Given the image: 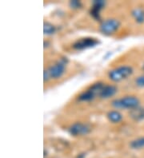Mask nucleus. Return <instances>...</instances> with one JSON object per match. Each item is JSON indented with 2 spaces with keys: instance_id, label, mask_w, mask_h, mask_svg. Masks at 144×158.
<instances>
[{
  "instance_id": "16",
  "label": "nucleus",
  "mask_w": 144,
  "mask_h": 158,
  "mask_svg": "<svg viewBox=\"0 0 144 158\" xmlns=\"http://www.w3.org/2000/svg\"><path fill=\"white\" fill-rule=\"evenodd\" d=\"M135 84L138 87H144V75L137 77L135 79Z\"/></svg>"
},
{
  "instance_id": "8",
  "label": "nucleus",
  "mask_w": 144,
  "mask_h": 158,
  "mask_svg": "<svg viewBox=\"0 0 144 158\" xmlns=\"http://www.w3.org/2000/svg\"><path fill=\"white\" fill-rule=\"evenodd\" d=\"M118 92L117 87L114 85H105L99 94V98L103 99L111 98Z\"/></svg>"
},
{
  "instance_id": "14",
  "label": "nucleus",
  "mask_w": 144,
  "mask_h": 158,
  "mask_svg": "<svg viewBox=\"0 0 144 158\" xmlns=\"http://www.w3.org/2000/svg\"><path fill=\"white\" fill-rule=\"evenodd\" d=\"M56 32V27L50 23H44L43 24V33L46 35H54Z\"/></svg>"
},
{
  "instance_id": "9",
  "label": "nucleus",
  "mask_w": 144,
  "mask_h": 158,
  "mask_svg": "<svg viewBox=\"0 0 144 158\" xmlns=\"http://www.w3.org/2000/svg\"><path fill=\"white\" fill-rule=\"evenodd\" d=\"M130 116L135 122H142L144 120V108L138 106L130 111Z\"/></svg>"
},
{
  "instance_id": "2",
  "label": "nucleus",
  "mask_w": 144,
  "mask_h": 158,
  "mask_svg": "<svg viewBox=\"0 0 144 158\" xmlns=\"http://www.w3.org/2000/svg\"><path fill=\"white\" fill-rule=\"evenodd\" d=\"M133 72H134V69L131 66H120L110 70L108 73V77L112 81L119 82L132 75Z\"/></svg>"
},
{
  "instance_id": "5",
  "label": "nucleus",
  "mask_w": 144,
  "mask_h": 158,
  "mask_svg": "<svg viewBox=\"0 0 144 158\" xmlns=\"http://www.w3.org/2000/svg\"><path fill=\"white\" fill-rule=\"evenodd\" d=\"M98 44H99V41L97 39L86 37V38H83V39L77 40L72 45V47L76 50H83L86 49L94 48Z\"/></svg>"
},
{
  "instance_id": "17",
  "label": "nucleus",
  "mask_w": 144,
  "mask_h": 158,
  "mask_svg": "<svg viewBox=\"0 0 144 158\" xmlns=\"http://www.w3.org/2000/svg\"><path fill=\"white\" fill-rule=\"evenodd\" d=\"M50 78H51V77H50V73H49L47 69H44V72H43V81H44V82L48 81Z\"/></svg>"
},
{
  "instance_id": "12",
  "label": "nucleus",
  "mask_w": 144,
  "mask_h": 158,
  "mask_svg": "<svg viewBox=\"0 0 144 158\" xmlns=\"http://www.w3.org/2000/svg\"><path fill=\"white\" fill-rule=\"evenodd\" d=\"M131 15L137 23L141 24L144 23V10L141 8H135L131 12Z\"/></svg>"
},
{
  "instance_id": "18",
  "label": "nucleus",
  "mask_w": 144,
  "mask_h": 158,
  "mask_svg": "<svg viewBox=\"0 0 144 158\" xmlns=\"http://www.w3.org/2000/svg\"><path fill=\"white\" fill-rule=\"evenodd\" d=\"M86 152H81V153L77 155L76 158H85L86 157Z\"/></svg>"
},
{
  "instance_id": "11",
  "label": "nucleus",
  "mask_w": 144,
  "mask_h": 158,
  "mask_svg": "<svg viewBox=\"0 0 144 158\" xmlns=\"http://www.w3.org/2000/svg\"><path fill=\"white\" fill-rule=\"evenodd\" d=\"M107 117L110 122L112 123H119L123 120V115L117 110L109 111L107 114Z\"/></svg>"
},
{
  "instance_id": "10",
  "label": "nucleus",
  "mask_w": 144,
  "mask_h": 158,
  "mask_svg": "<svg viewBox=\"0 0 144 158\" xmlns=\"http://www.w3.org/2000/svg\"><path fill=\"white\" fill-rule=\"evenodd\" d=\"M95 97L96 95L88 88L86 91H84L81 94L79 95V97H78V101L83 102H91V101H93L95 98Z\"/></svg>"
},
{
  "instance_id": "3",
  "label": "nucleus",
  "mask_w": 144,
  "mask_h": 158,
  "mask_svg": "<svg viewBox=\"0 0 144 158\" xmlns=\"http://www.w3.org/2000/svg\"><path fill=\"white\" fill-rule=\"evenodd\" d=\"M67 63H68L67 58L63 57L55 64L48 68L47 70L50 73V77L53 79L60 78L65 73L66 66H67Z\"/></svg>"
},
{
  "instance_id": "4",
  "label": "nucleus",
  "mask_w": 144,
  "mask_h": 158,
  "mask_svg": "<svg viewBox=\"0 0 144 158\" xmlns=\"http://www.w3.org/2000/svg\"><path fill=\"white\" fill-rule=\"evenodd\" d=\"M121 27V23L115 19H108L101 23L99 31L105 35H111L115 34Z\"/></svg>"
},
{
  "instance_id": "13",
  "label": "nucleus",
  "mask_w": 144,
  "mask_h": 158,
  "mask_svg": "<svg viewBox=\"0 0 144 158\" xmlns=\"http://www.w3.org/2000/svg\"><path fill=\"white\" fill-rule=\"evenodd\" d=\"M130 147L132 149L135 150H139L144 148V137H138V138L134 139L130 143Z\"/></svg>"
},
{
  "instance_id": "1",
  "label": "nucleus",
  "mask_w": 144,
  "mask_h": 158,
  "mask_svg": "<svg viewBox=\"0 0 144 158\" xmlns=\"http://www.w3.org/2000/svg\"><path fill=\"white\" fill-rule=\"evenodd\" d=\"M139 100L137 97L129 95L125 96L120 99H115L111 102V106L116 110L121 109H130L133 110L139 106Z\"/></svg>"
},
{
  "instance_id": "15",
  "label": "nucleus",
  "mask_w": 144,
  "mask_h": 158,
  "mask_svg": "<svg viewBox=\"0 0 144 158\" xmlns=\"http://www.w3.org/2000/svg\"><path fill=\"white\" fill-rule=\"evenodd\" d=\"M69 6L72 9H79L82 6V3L80 1H78V0H72V1H70Z\"/></svg>"
},
{
  "instance_id": "6",
  "label": "nucleus",
  "mask_w": 144,
  "mask_h": 158,
  "mask_svg": "<svg viewBox=\"0 0 144 158\" xmlns=\"http://www.w3.org/2000/svg\"><path fill=\"white\" fill-rule=\"evenodd\" d=\"M90 132V128L88 125L82 122H75L68 128V133L73 137L86 136Z\"/></svg>"
},
{
  "instance_id": "7",
  "label": "nucleus",
  "mask_w": 144,
  "mask_h": 158,
  "mask_svg": "<svg viewBox=\"0 0 144 158\" xmlns=\"http://www.w3.org/2000/svg\"><path fill=\"white\" fill-rule=\"evenodd\" d=\"M105 4L106 2L102 0H98V1L93 2L92 6L90 10V15L96 21H100V11L105 6Z\"/></svg>"
},
{
  "instance_id": "19",
  "label": "nucleus",
  "mask_w": 144,
  "mask_h": 158,
  "mask_svg": "<svg viewBox=\"0 0 144 158\" xmlns=\"http://www.w3.org/2000/svg\"><path fill=\"white\" fill-rule=\"evenodd\" d=\"M142 69L144 70V64H143V66H142Z\"/></svg>"
}]
</instances>
